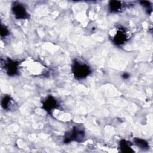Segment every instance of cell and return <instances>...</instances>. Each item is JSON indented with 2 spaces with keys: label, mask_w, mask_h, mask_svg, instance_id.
Instances as JSON below:
<instances>
[{
  "label": "cell",
  "mask_w": 153,
  "mask_h": 153,
  "mask_svg": "<svg viewBox=\"0 0 153 153\" xmlns=\"http://www.w3.org/2000/svg\"><path fill=\"white\" fill-rule=\"evenodd\" d=\"M72 71L74 77L77 79H82L89 75L91 72L90 67L86 63L75 60L72 66Z\"/></svg>",
  "instance_id": "obj_1"
},
{
  "label": "cell",
  "mask_w": 153,
  "mask_h": 153,
  "mask_svg": "<svg viewBox=\"0 0 153 153\" xmlns=\"http://www.w3.org/2000/svg\"><path fill=\"white\" fill-rule=\"evenodd\" d=\"M85 136V133L83 130L74 127L71 131L68 132L65 136L64 142L69 143L71 141L81 142Z\"/></svg>",
  "instance_id": "obj_2"
},
{
  "label": "cell",
  "mask_w": 153,
  "mask_h": 153,
  "mask_svg": "<svg viewBox=\"0 0 153 153\" xmlns=\"http://www.w3.org/2000/svg\"><path fill=\"white\" fill-rule=\"evenodd\" d=\"M12 11L17 19H25L29 17V14L25 6L18 2H15L12 6Z\"/></svg>",
  "instance_id": "obj_3"
},
{
  "label": "cell",
  "mask_w": 153,
  "mask_h": 153,
  "mask_svg": "<svg viewBox=\"0 0 153 153\" xmlns=\"http://www.w3.org/2000/svg\"><path fill=\"white\" fill-rule=\"evenodd\" d=\"M127 39V34L124 28L119 27L117 29L113 38L114 44L118 45L123 44Z\"/></svg>",
  "instance_id": "obj_4"
},
{
  "label": "cell",
  "mask_w": 153,
  "mask_h": 153,
  "mask_svg": "<svg viewBox=\"0 0 153 153\" xmlns=\"http://www.w3.org/2000/svg\"><path fill=\"white\" fill-rule=\"evenodd\" d=\"M58 106V103L55 98L49 95L48 96L42 103V108L48 112H50L53 109Z\"/></svg>",
  "instance_id": "obj_5"
},
{
  "label": "cell",
  "mask_w": 153,
  "mask_h": 153,
  "mask_svg": "<svg viewBox=\"0 0 153 153\" xmlns=\"http://www.w3.org/2000/svg\"><path fill=\"white\" fill-rule=\"evenodd\" d=\"M18 66L19 63L17 62L8 59L5 67L8 75L9 76H14L16 75L18 71Z\"/></svg>",
  "instance_id": "obj_6"
},
{
  "label": "cell",
  "mask_w": 153,
  "mask_h": 153,
  "mask_svg": "<svg viewBox=\"0 0 153 153\" xmlns=\"http://www.w3.org/2000/svg\"><path fill=\"white\" fill-rule=\"evenodd\" d=\"M119 146H120V151L122 152L130 153V152H134V151L132 149L131 147L130 146V145L129 144V143L124 139H123L120 142Z\"/></svg>",
  "instance_id": "obj_7"
},
{
  "label": "cell",
  "mask_w": 153,
  "mask_h": 153,
  "mask_svg": "<svg viewBox=\"0 0 153 153\" xmlns=\"http://www.w3.org/2000/svg\"><path fill=\"white\" fill-rule=\"evenodd\" d=\"M109 10L111 12L116 13L120 11L122 7L121 2L118 1H111L109 4Z\"/></svg>",
  "instance_id": "obj_8"
},
{
  "label": "cell",
  "mask_w": 153,
  "mask_h": 153,
  "mask_svg": "<svg viewBox=\"0 0 153 153\" xmlns=\"http://www.w3.org/2000/svg\"><path fill=\"white\" fill-rule=\"evenodd\" d=\"M12 99L9 96H4L1 101V106L4 109H8L11 103Z\"/></svg>",
  "instance_id": "obj_9"
},
{
  "label": "cell",
  "mask_w": 153,
  "mask_h": 153,
  "mask_svg": "<svg viewBox=\"0 0 153 153\" xmlns=\"http://www.w3.org/2000/svg\"><path fill=\"white\" fill-rule=\"evenodd\" d=\"M134 140L136 145L142 149H147L149 147L148 142L144 139L140 138H134Z\"/></svg>",
  "instance_id": "obj_10"
},
{
  "label": "cell",
  "mask_w": 153,
  "mask_h": 153,
  "mask_svg": "<svg viewBox=\"0 0 153 153\" xmlns=\"http://www.w3.org/2000/svg\"><path fill=\"white\" fill-rule=\"evenodd\" d=\"M9 35V30L8 29L3 25H1V37H5L6 36Z\"/></svg>",
  "instance_id": "obj_11"
},
{
  "label": "cell",
  "mask_w": 153,
  "mask_h": 153,
  "mask_svg": "<svg viewBox=\"0 0 153 153\" xmlns=\"http://www.w3.org/2000/svg\"><path fill=\"white\" fill-rule=\"evenodd\" d=\"M140 3L142 5L145 6V7H146L148 8H149L150 6H151V4L149 2H148V1H140Z\"/></svg>",
  "instance_id": "obj_12"
},
{
  "label": "cell",
  "mask_w": 153,
  "mask_h": 153,
  "mask_svg": "<svg viewBox=\"0 0 153 153\" xmlns=\"http://www.w3.org/2000/svg\"><path fill=\"white\" fill-rule=\"evenodd\" d=\"M129 76H130V75H129L128 73L126 72V73H124V74L122 75V77H123L124 79H127V78H129Z\"/></svg>",
  "instance_id": "obj_13"
}]
</instances>
